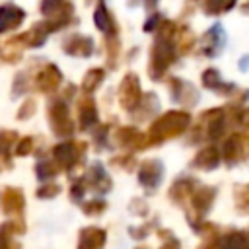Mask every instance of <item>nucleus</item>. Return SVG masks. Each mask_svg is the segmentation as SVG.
I'll list each match as a JSON object with an SVG mask.
<instances>
[{"mask_svg":"<svg viewBox=\"0 0 249 249\" xmlns=\"http://www.w3.org/2000/svg\"><path fill=\"white\" fill-rule=\"evenodd\" d=\"M49 123H51V128L53 132L58 136V138H68L74 130V124L70 121V115H68V107L62 99H56L51 107H49Z\"/></svg>","mask_w":249,"mask_h":249,"instance_id":"nucleus-1","label":"nucleus"},{"mask_svg":"<svg viewBox=\"0 0 249 249\" xmlns=\"http://www.w3.org/2000/svg\"><path fill=\"white\" fill-rule=\"evenodd\" d=\"M84 150H86V144L60 142V144H56V146L53 148V158H54V161H56L62 169L70 171V169H74V167L78 165V161L82 160Z\"/></svg>","mask_w":249,"mask_h":249,"instance_id":"nucleus-2","label":"nucleus"},{"mask_svg":"<svg viewBox=\"0 0 249 249\" xmlns=\"http://www.w3.org/2000/svg\"><path fill=\"white\" fill-rule=\"evenodd\" d=\"M25 206L23 191L18 187H4L0 189V210L8 216H21Z\"/></svg>","mask_w":249,"mask_h":249,"instance_id":"nucleus-3","label":"nucleus"},{"mask_svg":"<svg viewBox=\"0 0 249 249\" xmlns=\"http://www.w3.org/2000/svg\"><path fill=\"white\" fill-rule=\"evenodd\" d=\"M84 179H86V185H88L89 189H93L95 193H99V195L109 193L111 187H113L111 177L107 175L103 163H99V161H93V163L89 165V169H88V173H86Z\"/></svg>","mask_w":249,"mask_h":249,"instance_id":"nucleus-4","label":"nucleus"},{"mask_svg":"<svg viewBox=\"0 0 249 249\" xmlns=\"http://www.w3.org/2000/svg\"><path fill=\"white\" fill-rule=\"evenodd\" d=\"M119 99H121V105L124 109H128V111L136 109V105L140 101V84H138V78L134 74H126L124 80L121 82Z\"/></svg>","mask_w":249,"mask_h":249,"instance_id":"nucleus-5","label":"nucleus"},{"mask_svg":"<svg viewBox=\"0 0 249 249\" xmlns=\"http://www.w3.org/2000/svg\"><path fill=\"white\" fill-rule=\"evenodd\" d=\"M21 233H25V224L21 218L0 224V249H21V245L14 241V235Z\"/></svg>","mask_w":249,"mask_h":249,"instance_id":"nucleus-6","label":"nucleus"},{"mask_svg":"<svg viewBox=\"0 0 249 249\" xmlns=\"http://www.w3.org/2000/svg\"><path fill=\"white\" fill-rule=\"evenodd\" d=\"M105 241H107V231L101 228L89 226L80 230L76 249H105Z\"/></svg>","mask_w":249,"mask_h":249,"instance_id":"nucleus-7","label":"nucleus"},{"mask_svg":"<svg viewBox=\"0 0 249 249\" xmlns=\"http://www.w3.org/2000/svg\"><path fill=\"white\" fill-rule=\"evenodd\" d=\"M161 175H163V167H161V163L156 161V160L144 161V163L140 165V169H138V181H140V185L146 187L148 191H152V189H156V187L160 185Z\"/></svg>","mask_w":249,"mask_h":249,"instance_id":"nucleus-8","label":"nucleus"},{"mask_svg":"<svg viewBox=\"0 0 249 249\" xmlns=\"http://www.w3.org/2000/svg\"><path fill=\"white\" fill-rule=\"evenodd\" d=\"M23 19H25V12L19 6H16V4L0 6V33L18 29Z\"/></svg>","mask_w":249,"mask_h":249,"instance_id":"nucleus-9","label":"nucleus"},{"mask_svg":"<svg viewBox=\"0 0 249 249\" xmlns=\"http://www.w3.org/2000/svg\"><path fill=\"white\" fill-rule=\"evenodd\" d=\"M60 82H62V74H60V70H58L54 64H47V66L37 74V78H35V84H37V88H39L43 93L54 91V89L60 86Z\"/></svg>","mask_w":249,"mask_h":249,"instance_id":"nucleus-10","label":"nucleus"},{"mask_svg":"<svg viewBox=\"0 0 249 249\" xmlns=\"http://www.w3.org/2000/svg\"><path fill=\"white\" fill-rule=\"evenodd\" d=\"M185 121H187V117L185 115H181V113H169V115H165L161 121H158L156 124H154V128H152V134L156 136H167V134H175L177 130H181L183 126H185Z\"/></svg>","mask_w":249,"mask_h":249,"instance_id":"nucleus-11","label":"nucleus"},{"mask_svg":"<svg viewBox=\"0 0 249 249\" xmlns=\"http://www.w3.org/2000/svg\"><path fill=\"white\" fill-rule=\"evenodd\" d=\"M64 53L72 56H89L93 53V39L86 35H70L64 41Z\"/></svg>","mask_w":249,"mask_h":249,"instance_id":"nucleus-12","label":"nucleus"},{"mask_svg":"<svg viewBox=\"0 0 249 249\" xmlns=\"http://www.w3.org/2000/svg\"><path fill=\"white\" fill-rule=\"evenodd\" d=\"M78 121H80V128L88 130L97 123V109L93 99L89 97H82L78 101Z\"/></svg>","mask_w":249,"mask_h":249,"instance_id":"nucleus-13","label":"nucleus"},{"mask_svg":"<svg viewBox=\"0 0 249 249\" xmlns=\"http://www.w3.org/2000/svg\"><path fill=\"white\" fill-rule=\"evenodd\" d=\"M49 33H51V31L47 29V23H45V21H39V23H35L29 31H25V33L21 35V39H23L25 47L37 49V47H41V45L47 41V35H49Z\"/></svg>","mask_w":249,"mask_h":249,"instance_id":"nucleus-14","label":"nucleus"},{"mask_svg":"<svg viewBox=\"0 0 249 249\" xmlns=\"http://www.w3.org/2000/svg\"><path fill=\"white\" fill-rule=\"evenodd\" d=\"M23 47H25V43H23V39L19 35V37H16V39H12V41H8V43H4L0 47V58L6 60V62H16V60L21 58Z\"/></svg>","mask_w":249,"mask_h":249,"instance_id":"nucleus-15","label":"nucleus"},{"mask_svg":"<svg viewBox=\"0 0 249 249\" xmlns=\"http://www.w3.org/2000/svg\"><path fill=\"white\" fill-rule=\"evenodd\" d=\"M218 249H249V239L241 231H231L220 239Z\"/></svg>","mask_w":249,"mask_h":249,"instance_id":"nucleus-16","label":"nucleus"},{"mask_svg":"<svg viewBox=\"0 0 249 249\" xmlns=\"http://www.w3.org/2000/svg\"><path fill=\"white\" fill-rule=\"evenodd\" d=\"M93 23H95V27H97L99 31L115 33V31H113V19H111V14L107 12V8H105L103 2H99V6H97L95 12H93Z\"/></svg>","mask_w":249,"mask_h":249,"instance_id":"nucleus-17","label":"nucleus"},{"mask_svg":"<svg viewBox=\"0 0 249 249\" xmlns=\"http://www.w3.org/2000/svg\"><path fill=\"white\" fill-rule=\"evenodd\" d=\"M169 58H171V53H169V49H165V45H161V43L154 45V53H152V70L156 68V76L167 66Z\"/></svg>","mask_w":249,"mask_h":249,"instance_id":"nucleus-18","label":"nucleus"},{"mask_svg":"<svg viewBox=\"0 0 249 249\" xmlns=\"http://www.w3.org/2000/svg\"><path fill=\"white\" fill-rule=\"evenodd\" d=\"M60 169H62V167H60L54 160H41V161L35 165V173H37V177H39L41 181L53 179L54 175H58Z\"/></svg>","mask_w":249,"mask_h":249,"instance_id":"nucleus-19","label":"nucleus"},{"mask_svg":"<svg viewBox=\"0 0 249 249\" xmlns=\"http://www.w3.org/2000/svg\"><path fill=\"white\" fill-rule=\"evenodd\" d=\"M103 78H105V72H103L101 68H93V70H89V72L84 76L82 89H84L86 93H91L93 89H97V88H99V84L103 82Z\"/></svg>","mask_w":249,"mask_h":249,"instance_id":"nucleus-20","label":"nucleus"},{"mask_svg":"<svg viewBox=\"0 0 249 249\" xmlns=\"http://www.w3.org/2000/svg\"><path fill=\"white\" fill-rule=\"evenodd\" d=\"M210 202H212V191H210V189L198 191V193L195 195V198H193V204H195V208H196L198 214H204V212L208 210Z\"/></svg>","mask_w":249,"mask_h":249,"instance_id":"nucleus-21","label":"nucleus"},{"mask_svg":"<svg viewBox=\"0 0 249 249\" xmlns=\"http://www.w3.org/2000/svg\"><path fill=\"white\" fill-rule=\"evenodd\" d=\"M105 208H107V202H105V200H101V198L88 200V202H84V204H82V210H84V214H86V216H99V214H103V212H105Z\"/></svg>","mask_w":249,"mask_h":249,"instance_id":"nucleus-22","label":"nucleus"},{"mask_svg":"<svg viewBox=\"0 0 249 249\" xmlns=\"http://www.w3.org/2000/svg\"><path fill=\"white\" fill-rule=\"evenodd\" d=\"M18 132L14 130H0V156H8L10 148L16 144Z\"/></svg>","mask_w":249,"mask_h":249,"instance_id":"nucleus-23","label":"nucleus"},{"mask_svg":"<svg viewBox=\"0 0 249 249\" xmlns=\"http://www.w3.org/2000/svg\"><path fill=\"white\" fill-rule=\"evenodd\" d=\"M115 140L121 144V146H130V144H134V140H138V132L134 130V128H119L117 132H115Z\"/></svg>","mask_w":249,"mask_h":249,"instance_id":"nucleus-24","label":"nucleus"},{"mask_svg":"<svg viewBox=\"0 0 249 249\" xmlns=\"http://www.w3.org/2000/svg\"><path fill=\"white\" fill-rule=\"evenodd\" d=\"M58 193H60V185H56V183H45L43 187L37 189L39 198H54Z\"/></svg>","mask_w":249,"mask_h":249,"instance_id":"nucleus-25","label":"nucleus"},{"mask_svg":"<svg viewBox=\"0 0 249 249\" xmlns=\"http://www.w3.org/2000/svg\"><path fill=\"white\" fill-rule=\"evenodd\" d=\"M86 187L88 185H86V179L84 177L72 183V187H70V198H72V202H80L82 200V196L86 193Z\"/></svg>","mask_w":249,"mask_h":249,"instance_id":"nucleus-26","label":"nucleus"},{"mask_svg":"<svg viewBox=\"0 0 249 249\" xmlns=\"http://www.w3.org/2000/svg\"><path fill=\"white\" fill-rule=\"evenodd\" d=\"M158 235L163 239V245H161V249H181V245H179V241L169 233V231H165V230H160L158 231Z\"/></svg>","mask_w":249,"mask_h":249,"instance_id":"nucleus-27","label":"nucleus"},{"mask_svg":"<svg viewBox=\"0 0 249 249\" xmlns=\"http://www.w3.org/2000/svg\"><path fill=\"white\" fill-rule=\"evenodd\" d=\"M33 148V138L31 136H25L21 138L18 144H16V156H27Z\"/></svg>","mask_w":249,"mask_h":249,"instance_id":"nucleus-28","label":"nucleus"},{"mask_svg":"<svg viewBox=\"0 0 249 249\" xmlns=\"http://www.w3.org/2000/svg\"><path fill=\"white\" fill-rule=\"evenodd\" d=\"M33 113H35V101H33V99H27V101L19 107V111H18V119H21V121H23V119H29Z\"/></svg>","mask_w":249,"mask_h":249,"instance_id":"nucleus-29","label":"nucleus"},{"mask_svg":"<svg viewBox=\"0 0 249 249\" xmlns=\"http://www.w3.org/2000/svg\"><path fill=\"white\" fill-rule=\"evenodd\" d=\"M128 233H130L134 239H138V241H140V239H144V237L150 233V226L146 224V226H142V228H130V230H128Z\"/></svg>","mask_w":249,"mask_h":249,"instance_id":"nucleus-30","label":"nucleus"},{"mask_svg":"<svg viewBox=\"0 0 249 249\" xmlns=\"http://www.w3.org/2000/svg\"><path fill=\"white\" fill-rule=\"evenodd\" d=\"M25 89H27V80L23 78V74H19V76L16 78V82H14V93H16V95H21Z\"/></svg>","mask_w":249,"mask_h":249,"instance_id":"nucleus-31","label":"nucleus"},{"mask_svg":"<svg viewBox=\"0 0 249 249\" xmlns=\"http://www.w3.org/2000/svg\"><path fill=\"white\" fill-rule=\"evenodd\" d=\"M130 210H132L134 214H140V216H144V214H146V210H148V206L144 204V200H138V198H134V200L130 202Z\"/></svg>","mask_w":249,"mask_h":249,"instance_id":"nucleus-32","label":"nucleus"},{"mask_svg":"<svg viewBox=\"0 0 249 249\" xmlns=\"http://www.w3.org/2000/svg\"><path fill=\"white\" fill-rule=\"evenodd\" d=\"M113 163H115V165L119 163V165L126 167V169H130V167H132V160H130V158H126V160H124V158H121V160H119V158H115V160H113Z\"/></svg>","mask_w":249,"mask_h":249,"instance_id":"nucleus-33","label":"nucleus"},{"mask_svg":"<svg viewBox=\"0 0 249 249\" xmlns=\"http://www.w3.org/2000/svg\"><path fill=\"white\" fill-rule=\"evenodd\" d=\"M156 2H158V0H146V6H148V8H150V6H154V4H156Z\"/></svg>","mask_w":249,"mask_h":249,"instance_id":"nucleus-34","label":"nucleus"},{"mask_svg":"<svg viewBox=\"0 0 249 249\" xmlns=\"http://www.w3.org/2000/svg\"><path fill=\"white\" fill-rule=\"evenodd\" d=\"M136 249H146V247H136Z\"/></svg>","mask_w":249,"mask_h":249,"instance_id":"nucleus-35","label":"nucleus"}]
</instances>
